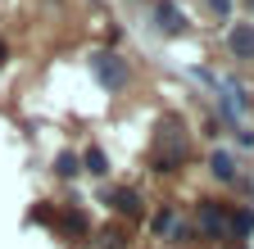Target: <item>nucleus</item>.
Here are the masks:
<instances>
[{"label": "nucleus", "instance_id": "f8f14e48", "mask_svg": "<svg viewBox=\"0 0 254 249\" xmlns=\"http://www.w3.org/2000/svg\"><path fill=\"white\" fill-rule=\"evenodd\" d=\"M186 236H190V227H186V222H177V217H173V227H168V240H177V245H182Z\"/></svg>", "mask_w": 254, "mask_h": 249}, {"label": "nucleus", "instance_id": "6e6552de", "mask_svg": "<svg viewBox=\"0 0 254 249\" xmlns=\"http://www.w3.org/2000/svg\"><path fill=\"white\" fill-rule=\"evenodd\" d=\"M82 163H86V172H95V177H105V172H109V159H105V149H100V145H91V149L82 154Z\"/></svg>", "mask_w": 254, "mask_h": 249}, {"label": "nucleus", "instance_id": "4468645a", "mask_svg": "<svg viewBox=\"0 0 254 249\" xmlns=\"http://www.w3.org/2000/svg\"><path fill=\"white\" fill-rule=\"evenodd\" d=\"M204 5H209L218 18H227V14H232V0H204Z\"/></svg>", "mask_w": 254, "mask_h": 249}, {"label": "nucleus", "instance_id": "9b49d317", "mask_svg": "<svg viewBox=\"0 0 254 249\" xmlns=\"http://www.w3.org/2000/svg\"><path fill=\"white\" fill-rule=\"evenodd\" d=\"M64 227H68V231H86V213L82 208H68V213H64Z\"/></svg>", "mask_w": 254, "mask_h": 249}, {"label": "nucleus", "instance_id": "f257e3e1", "mask_svg": "<svg viewBox=\"0 0 254 249\" xmlns=\"http://www.w3.org/2000/svg\"><path fill=\"white\" fill-rule=\"evenodd\" d=\"M150 163L154 172H177L186 163V127L177 118H164L154 132V145H150Z\"/></svg>", "mask_w": 254, "mask_h": 249}, {"label": "nucleus", "instance_id": "9d476101", "mask_svg": "<svg viewBox=\"0 0 254 249\" xmlns=\"http://www.w3.org/2000/svg\"><path fill=\"white\" fill-rule=\"evenodd\" d=\"M77 168H82V159H77V154H68V149H64L59 159H55V172H59V177H73Z\"/></svg>", "mask_w": 254, "mask_h": 249}, {"label": "nucleus", "instance_id": "20e7f679", "mask_svg": "<svg viewBox=\"0 0 254 249\" xmlns=\"http://www.w3.org/2000/svg\"><path fill=\"white\" fill-rule=\"evenodd\" d=\"M154 23H159L164 37H182L186 32V14L173 5V0H159V5H154Z\"/></svg>", "mask_w": 254, "mask_h": 249}, {"label": "nucleus", "instance_id": "1a4fd4ad", "mask_svg": "<svg viewBox=\"0 0 254 249\" xmlns=\"http://www.w3.org/2000/svg\"><path fill=\"white\" fill-rule=\"evenodd\" d=\"M250 231H254V217H250L245 208H236V213H232V240H241V236H250Z\"/></svg>", "mask_w": 254, "mask_h": 249}, {"label": "nucleus", "instance_id": "dca6fc26", "mask_svg": "<svg viewBox=\"0 0 254 249\" xmlns=\"http://www.w3.org/2000/svg\"><path fill=\"white\" fill-rule=\"evenodd\" d=\"M5 59H9V50H5V41H0V64H5Z\"/></svg>", "mask_w": 254, "mask_h": 249}, {"label": "nucleus", "instance_id": "2eb2a0df", "mask_svg": "<svg viewBox=\"0 0 254 249\" xmlns=\"http://www.w3.org/2000/svg\"><path fill=\"white\" fill-rule=\"evenodd\" d=\"M105 249H123V236H118V231H109V236H105Z\"/></svg>", "mask_w": 254, "mask_h": 249}, {"label": "nucleus", "instance_id": "7ed1b4c3", "mask_svg": "<svg viewBox=\"0 0 254 249\" xmlns=\"http://www.w3.org/2000/svg\"><path fill=\"white\" fill-rule=\"evenodd\" d=\"M195 222H200V231L209 240H232V213L222 208V204H213V199H200Z\"/></svg>", "mask_w": 254, "mask_h": 249}, {"label": "nucleus", "instance_id": "ddd939ff", "mask_svg": "<svg viewBox=\"0 0 254 249\" xmlns=\"http://www.w3.org/2000/svg\"><path fill=\"white\" fill-rule=\"evenodd\" d=\"M173 227V208H159L154 213V231H168Z\"/></svg>", "mask_w": 254, "mask_h": 249}, {"label": "nucleus", "instance_id": "0eeeda50", "mask_svg": "<svg viewBox=\"0 0 254 249\" xmlns=\"http://www.w3.org/2000/svg\"><path fill=\"white\" fill-rule=\"evenodd\" d=\"M209 172H213L218 181H236V163H232V154L213 149V154H209Z\"/></svg>", "mask_w": 254, "mask_h": 249}, {"label": "nucleus", "instance_id": "f03ea898", "mask_svg": "<svg viewBox=\"0 0 254 249\" xmlns=\"http://www.w3.org/2000/svg\"><path fill=\"white\" fill-rule=\"evenodd\" d=\"M91 73H95V82L100 86H109V91H123L127 82H132V73H127V64L114 54V50H100L91 59Z\"/></svg>", "mask_w": 254, "mask_h": 249}, {"label": "nucleus", "instance_id": "423d86ee", "mask_svg": "<svg viewBox=\"0 0 254 249\" xmlns=\"http://www.w3.org/2000/svg\"><path fill=\"white\" fill-rule=\"evenodd\" d=\"M227 50H232L236 59H254V23H232Z\"/></svg>", "mask_w": 254, "mask_h": 249}, {"label": "nucleus", "instance_id": "39448f33", "mask_svg": "<svg viewBox=\"0 0 254 249\" xmlns=\"http://www.w3.org/2000/svg\"><path fill=\"white\" fill-rule=\"evenodd\" d=\"M105 204L114 213H123V217H141V195L132 191V186H114V191L105 195Z\"/></svg>", "mask_w": 254, "mask_h": 249}]
</instances>
